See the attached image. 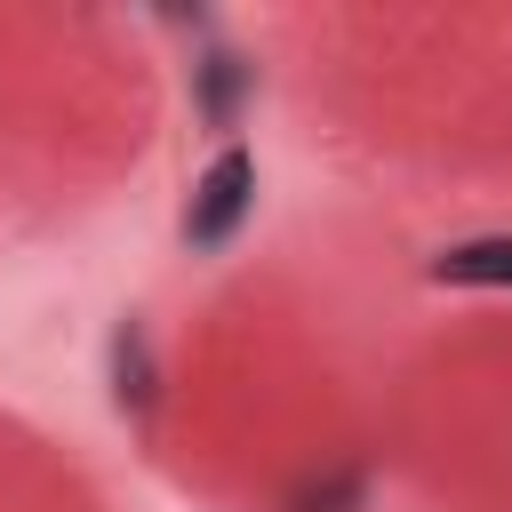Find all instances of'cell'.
I'll return each instance as SVG.
<instances>
[{"mask_svg": "<svg viewBox=\"0 0 512 512\" xmlns=\"http://www.w3.org/2000/svg\"><path fill=\"white\" fill-rule=\"evenodd\" d=\"M248 200H256V160H248L240 144H224V152L200 168V184H192V208H184V240H192V248H224V240L240 232Z\"/></svg>", "mask_w": 512, "mask_h": 512, "instance_id": "obj_1", "label": "cell"}, {"mask_svg": "<svg viewBox=\"0 0 512 512\" xmlns=\"http://www.w3.org/2000/svg\"><path fill=\"white\" fill-rule=\"evenodd\" d=\"M432 280H456V288H512V232L448 248V256L432 264Z\"/></svg>", "mask_w": 512, "mask_h": 512, "instance_id": "obj_2", "label": "cell"}]
</instances>
